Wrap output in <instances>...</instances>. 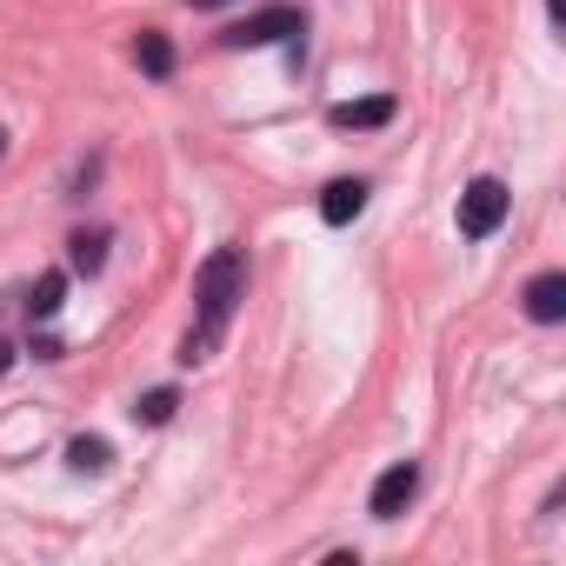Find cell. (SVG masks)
<instances>
[{
	"instance_id": "1",
	"label": "cell",
	"mask_w": 566,
	"mask_h": 566,
	"mask_svg": "<svg viewBox=\"0 0 566 566\" xmlns=\"http://www.w3.org/2000/svg\"><path fill=\"white\" fill-rule=\"evenodd\" d=\"M240 301H247V253H240V247H213V253L200 260V273H193V314H200V321H193L187 340H180V360H187V367L220 347V334H227V321H233Z\"/></svg>"
},
{
	"instance_id": "2",
	"label": "cell",
	"mask_w": 566,
	"mask_h": 566,
	"mask_svg": "<svg viewBox=\"0 0 566 566\" xmlns=\"http://www.w3.org/2000/svg\"><path fill=\"white\" fill-rule=\"evenodd\" d=\"M301 34H307V14L301 8H266V14H247L220 34V48H273V41H287V54L301 61Z\"/></svg>"
},
{
	"instance_id": "3",
	"label": "cell",
	"mask_w": 566,
	"mask_h": 566,
	"mask_svg": "<svg viewBox=\"0 0 566 566\" xmlns=\"http://www.w3.org/2000/svg\"><path fill=\"white\" fill-rule=\"evenodd\" d=\"M506 207H513L506 180L480 174V180L460 193V240H493V233H500V220H506Z\"/></svg>"
},
{
	"instance_id": "4",
	"label": "cell",
	"mask_w": 566,
	"mask_h": 566,
	"mask_svg": "<svg viewBox=\"0 0 566 566\" xmlns=\"http://www.w3.org/2000/svg\"><path fill=\"white\" fill-rule=\"evenodd\" d=\"M413 493H420V460H394V467L374 480L367 513H374V520H400V513L413 506Z\"/></svg>"
},
{
	"instance_id": "5",
	"label": "cell",
	"mask_w": 566,
	"mask_h": 566,
	"mask_svg": "<svg viewBox=\"0 0 566 566\" xmlns=\"http://www.w3.org/2000/svg\"><path fill=\"white\" fill-rule=\"evenodd\" d=\"M394 114H400L394 94H367V101H340V107H327V120H334L340 134H374V127H387Z\"/></svg>"
},
{
	"instance_id": "6",
	"label": "cell",
	"mask_w": 566,
	"mask_h": 566,
	"mask_svg": "<svg viewBox=\"0 0 566 566\" xmlns=\"http://www.w3.org/2000/svg\"><path fill=\"white\" fill-rule=\"evenodd\" d=\"M526 314H533L539 327L566 321V273H539V280H526Z\"/></svg>"
},
{
	"instance_id": "7",
	"label": "cell",
	"mask_w": 566,
	"mask_h": 566,
	"mask_svg": "<svg viewBox=\"0 0 566 566\" xmlns=\"http://www.w3.org/2000/svg\"><path fill=\"white\" fill-rule=\"evenodd\" d=\"M360 213H367V180H327L321 220H327V227H347V220H360Z\"/></svg>"
},
{
	"instance_id": "8",
	"label": "cell",
	"mask_w": 566,
	"mask_h": 566,
	"mask_svg": "<svg viewBox=\"0 0 566 566\" xmlns=\"http://www.w3.org/2000/svg\"><path fill=\"white\" fill-rule=\"evenodd\" d=\"M134 61H140V74H147V81H167V74H174V48H167V34H154V28H147V34L134 41Z\"/></svg>"
},
{
	"instance_id": "9",
	"label": "cell",
	"mask_w": 566,
	"mask_h": 566,
	"mask_svg": "<svg viewBox=\"0 0 566 566\" xmlns=\"http://www.w3.org/2000/svg\"><path fill=\"white\" fill-rule=\"evenodd\" d=\"M61 301H67V273H41V280H34V294H28V314H34V321H54Z\"/></svg>"
},
{
	"instance_id": "10",
	"label": "cell",
	"mask_w": 566,
	"mask_h": 566,
	"mask_svg": "<svg viewBox=\"0 0 566 566\" xmlns=\"http://www.w3.org/2000/svg\"><path fill=\"white\" fill-rule=\"evenodd\" d=\"M107 460H114V447L94 440V433H81V440L67 447V467H74V473H107Z\"/></svg>"
},
{
	"instance_id": "11",
	"label": "cell",
	"mask_w": 566,
	"mask_h": 566,
	"mask_svg": "<svg viewBox=\"0 0 566 566\" xmlns=\"http://www.w3.org/2000/svg\"><path fill=\"white\" fill-rule=\"evenodd\" d=\"M67 247H74V266H81V273H101V266H107V233H101V227H94V233H74Z\"/></svg>"
},
{
	"instance_id": "12",
	"label": "cell",
	"mask_w": 566,
	"mask_h": 566,
	"mask_svg": "<svg viewBox=\"0 0 566 566\" xmlns=\"http://www.w3.org/2000/svg\"><path fill=\"white\" fill-rule=\"evenodd\" d=\"M174 407H180V394H174V387H154V394H140L134 420H147V427H167V420H174Z\"/></svg>"
},
{
	"instance_id": "13",
	"label": "cell",
	"mask_w": 566,
	"mask_h": 566,
	"mask_svg": "<svg viewBox=\"0 0 566 566\" xmlns=\"http://www.w3.org/2000/svg\"><path fill=\"white\" fill-rule=\"evenodd\" d=\"M187 8H227V0H187Z\"/></svg>"
},
{
	"instance_id": "14",
	"label": "cell",
	"mask_w": 566,
	"mask_h": 566,
	"mask_svg": "<svg viewBox=\"0 0 566 566\" xmlns=\"http://www.w3.org/2000/svg\"><path fill=\"white\" fill-rule=\"evenodd\" d=\"M0 154H8V127H0Z\"/></svg>"
}]
</instances>
